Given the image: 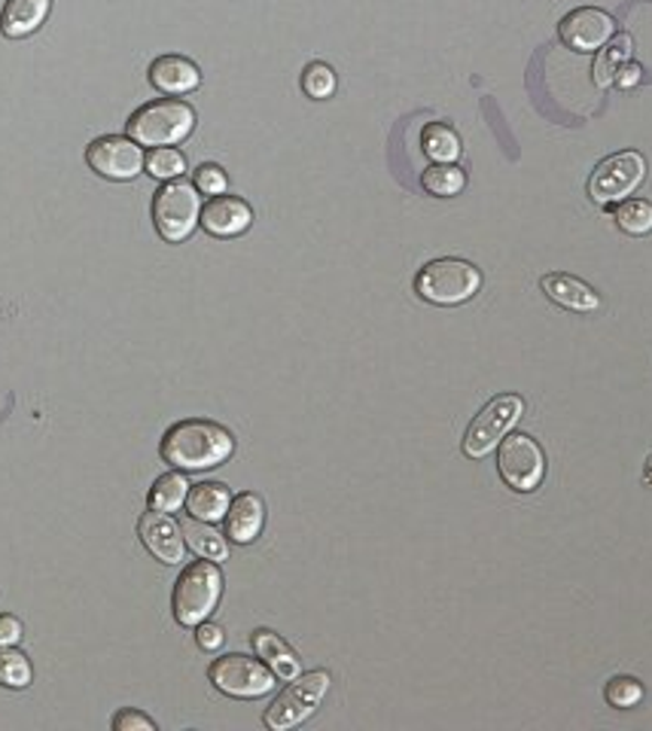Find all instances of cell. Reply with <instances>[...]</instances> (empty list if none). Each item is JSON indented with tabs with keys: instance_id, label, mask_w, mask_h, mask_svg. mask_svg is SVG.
<instances>
[{
	"instance_id": "obj_1",
	"label": "cell",
	"mask_w": 652,
	"mask_h": 731,
	"mask_svg": "<svg viewBox=\"0 0 652 731\" xmlns=\"http://www.w3.org/2000/svg\"><path fill=\"white\" fill-rule=\"evenodd\" d=\"M162 460L177 467V470L196 472V470H214L226 463L232 451H236V439L232 433L214 424V421L189 418L177 421L165 436H162Z\"/></svg>"
},
{
	"instance_id": "obj_2",
	"label": "cell",
	"mask_w": 652,
	"mask_h": 731,
	"mask_svg": "<svg viewBox=\"0 0 652 731\" xmlns=\"http://www.w3.org/2000/svg\"><path fill=\"white\" fill-rule=\"evenodd\" d=\"M222 594V574L217 561H193L174 582V594H171V610L174 619L183 628H196L208 619Z\"/></svg>"
},
{
	"instance_id": "obj_3",
	"label": "cell",
	"mask_w": 652,
	"mask_h": 731,
	"mask_svg": "<svg viewBox=\"0 0 652 731\" xmlns=\"http://www.w3.org/2000/svg\"><path fill=\"white\" fill-rule=\"evenodd\" d=\"M126 129L141 146H174L196 129V110L177 98H162L134 110Z\"/></svg>"
},
{
	"instance_id": "obj_4",
	"label": "cell",
	"mask_w": 652,
	"mask_h": 731,
	"mask_svg": "<svg viewBox=\"0 0 652 731\" xmlns=\"http://www.w3.org/2000/svg\"><path fill=\"white\" fill-rule=\"evenodd\" d=\"M482 287V274L467 260H433L415 277L417 296L433 305H460Z\"/></svg>"
},
{
	"instance_id": "obj_5",
	"label": "cell",
	"mask_w": 652,
	"mask_h": 731,
	"mask_svg": "<svg viewBox=\"0 0 652 731\" xmlns=\"http://www.w3.org/2000/svg\"><path fill=\"white\" fill-rule=\"evenodd\" d=\"M202 220V198H198L196 183L189 181H169L159 186L153 196V222L156 232L171 244H181L196 232Z\"/></svg>"
},
{
	"instance_id": "obj_6",
	"label": "cell",
	"mask_w": 652,
	"mask_h": 731,
	"mask_svg": "<svg viewBox=\"0 0 652 731\" xmlns=\"http://www.w3.org/2000/svg\"><path fill=\"white\" fill-rule=\"evenodd\" d=\"M326 689H329V674H326V670H312V674H302V677L290 679L287 689L274 698L272 707H269L265 717H262L265 729H296L300 722H305V719L317 710V705L324 701Z\"/></svg>"
},
{
	"instance_id": "obj_7",
	"label": "cell",
	"mask_w": 652,
	"mask_h": 731,
	"mask_svg": "<svg viewBox=\"0 0 652 731\" xmlns=\"http://www.w3.org/2000/svg\"><path fill=\"white\" fill-rule=\"evenodd\" d=\"M522 412V396H515V393H500V396H495V400L472 418L470 430L464 436V455L472 457V460H482L485 455H491L497 445L503 443V436L519 424Z\"/></svg>"
},
{
	"instance_id": "obj_8",
	"label": "cell",
	"mask_w": 652,
	"mask_h": 731,
	"mask_svg": "<svg viewBox=\"0 0 652 731\" xmlns=\"http://www.w3.org/2000/svg\"><path fill=\"white\" fill-rule=\"evenodd\" d=\"M210 683L229 698H262L274 689L272 667L250 655H220L208 670Z\"/></svg>"
},
{
	"instance_id": "obj_9",
	"label": "cell",
	"mask_w": 652,
	"mask_h": 731,
	"mask_svg": "<svg viewBox=\"0 0 652 731\" xmlns=\"http://www.w3.org/2000/svg\"><path fill=\"white\" fill-rule=\"evenodd\" d=\"M497 470L500 479L512 488V491H522L531 494L543 482V472H546V455L543 448L531 439L528 433H512L503 436L500 443V455H497Z\"/></svg>"
},
{
	"instance_id": "obj_10",
	"label": "cell",
	"mask_w": 652,
	"mask_h": 731,
	"mask_svg": "<svg viewBox=\"0 0 652 731\" xmlns=\"http://www.w3.org/2000/svg\"><path fill=\"white\" fill-rule=\"evenodd\" d=\"M643 174H646V162H643L640 153H634V150L613 153V156L604 159L595 168V174L588 177V196L598 205L622 201V198L638 189Z\"/></svg>"
},
{
	"instance_id": "obj_11",
	"label": "cell",
	"mask_w": 652,
	"mask_h": 731,
	"mask_svg": "<svg viewBox=\"0 0 652 731\" xmlns=\"http://www.w3.org/2000/svg\"><path fill=\"white\" fill-rule=\"evenodd\" d=\"M86 162L95 174H101L107 181H134L144 171V153L141 144L122 138V134H105L98 141H91L86 150Z\"/></svg>"
},
{
	"instance_id": "obj_12",
	"label": "cell",
	"mask_w": 652,
	"mask_h": 731,
	"mask_svg": "<svg viewBox=\"0 0 652 731\" xmlns=\"http://www.w3.org/2000/svg\"><path fill=\"white\" fill-rule=\"evenodd\" d=\"M558 37L576 53H595L613 37V19L598 7H579L558 22Z\"/></svg>"
},
{
	"instance_id": "obj_13",
	"label": "cell",
	"mask_w": 652,
	"mask_h": 731,
	"mask_svg": "<svg viewBox=\"0 0 652 731\" xmlns=\"http://www.w3.org/2000/svg\"><path fill=\"white\" fill-rule=\"evenodd\" d=\"M138 536L146 546V552L162 564H181L183 552H186V536H183V527L169 512L150 510L141 515L138 522Z\"/></svg>"
},
{
	"instance_id": "obj_14",
	"label": "cell",
	"mask_w": 652,
	"mask_h": 731,
	"mask_svg": "<svg viewBox=\"0 0 652 731\" xmlns=\"http://www.w3.org/2000/svg\"><path fill=\"white\" fill-rule=\"evenodd\" d=\"M202 226L214 238H236L248 232L253 222V210L244 198L238 196H214L202 208Z\"/></svg>"
},
{
	"instance_id": "obj_15",
	"label": "cell",
	"mask_w": 652,
	"mask_h": 731,
	"mask_svg": "<svg viewBox=\"0 0 652 731\" xmlns=\"http://www.w3.org/2000/svg\"><path fill=\"white\" fill-rule=\"evenodd\" d=\"M540 287L546 293L548 299L555 305H562L567 312H598L600 308V296L595 290L588 287L586 281H579L574 274L564 272H552L543 274Z\"/></svg>"
},
{
	"instance_id": "obj_16",
	"label": "cell",
	"mask_w": 652,
	"mask_h": 731,
	"mask_svg": "<svg viewBox=\"0 0 652 731\" xmlns=\"http://www.w3.org/2000/svg\"><path fill=\"white\" fill-rule=\"evenodd\" d=\"M226 536L232 539V543H241V546H248L253 543L262 531V522H265V506H262V500L257 494H244L232 497V503H229V512H226Z\"/></svg>"
},
{
	"instance_id": "obj_17",
	"label": "cell",
	"mask_w": 652,
	"mask_h": 731,
	"mask_svg": "<svg viewBox=\"0 0 652 731\" xmlns=\"http://www.w3.org/2000/svg\"><path fill=\"white\" fill-rule=\"evenodd\" d=\"M150 83L165 95H186V91L198 89L202 74L183 55H159L156 62L150 65Z\"/></svg>"
},
{
	"instance_id": "obj_18",
	"label": "cell",
	"mask_w": 652,
	"mask_h": 731,
	"mask_svg": "<svg viewBox=\"0 0 652 731\" xmlns=\"http://www.w3.org/2000/svg\"><path fill=\"white\" fill-rule=\"evenodd\" d=\"M50 3L53 0H7L3 13H0V31L3 37L22 40L28 34H34L46 15H50Z\"/></svg>"
},
{
	"instance_id": "obj_19",
	"label": "cell",
	"mask_w": 652,
	"mask_h": 731,
	"mask_svg": "<svg viewBox=\"0 0 652 731\" xmlns=\"http://www.w3.org/2000/svg\"><path fill=\"white\" fill-rule=\"evenodd\" d=\"M253 650H257V655H260L265 665L272 667V674L278 679L290 683V679L300 677L302 665L300 658H296V653H293L287 643L278 637L274 631H269V628L253 631Z\"/></svg>"
},
{
	"instance_id": "obj_20",
	"label": "cell",
	"mask_w": 652,
	"mask_h": 731,
	"mask_svg": "<svg viewBox=\"0 0 652 731\" xmlns=\"http://www.w3.org/2000/svg\"><path fill=\"white\" fill-rule=\"evenodd\" d=\"M229 503H232V494L222 482H198L189 484V494H186V510L193 519H202V522H220L229 512Z\"/></svg>"
},
{
	"instance_id": "obj_21",
	"label": "cell",
	"mask_w": 652,
	"mask_h": 731,
	"mask_svg": "<svg viewBox=\"0 0 652 731\" xmlns=\"http://www.w3.org/2000/svg\"><path fill=\"white\" fill-rule=\"evenodd\" d=\"M183 536H186V546L196 552L198 558H208V561H226L229 558V543L226 536L214 531V524L202 522V519H183L181 522Z\"/></svg>"
},
{
	"instance_id": "obj_22",
	"label": "cell",
	"mask_w": 652,
	"mask_h": 731,
	"mask_svg": "<svg viewBox=\"0 0 652 731\" xmlns=\"http://www.w3.org/2000/svg\"><path fill=\"white\" fill-rule=\"evenodd\" d=\"M628 58H631V37L628 34H619L610 43H604L598 58H595V86L607 89L610 83H616L619 67L626 65Z\"/></svg>"
},
{
	"instance_id": "obj_23",
	"label": "cell",
	"mask_w": 652,
	"mask_h": 731,
	"mask_svg": "<svg viewBox=\"0 0 652 731\" xmlns=\"http://www.w3.org/2000/svg\"><path fill=\"white\" fill-rule=\"evenodd\" d=\"M186 494H189V482L181 472H165L150 488V510L177 512L186 503Z\"/></svg>"
},
{
	"instance_id": "obj_24",
	"label": "cell",
	"mask_w": 652,
	"mask_h": 731,
	"mask_svg": "<svg viewBox=\"0 0 652 731\" xmlns=\"http://www.w3.org/2000/svg\"><path fill=\"white\" fill-rule=\"evenodd\" d=\"M616 226L628 236H650L652 232V205L643 198H622L613 210Z\"/></svg>"
},
{
	"instance_id": "obj_25",
	"label": "cell",
	"mask_w": 652,
	"mask_h": 731,
	"mask_svg": "<svg viewBox=\"0 0 652 731\" xmlns=\"http://www.w3.org/2000/svg\"><path fill=\"white\" fill-rule=\"evenodd\" d=\"M421 186L431 193V196H457L464 186H467V174L457 168V165H448V162H436L431 168L421 174Z\"/></svg>"
},
{
	"instance_id": "obj_26",
	"label": "cell",
	"mask_w": 652,
	"mask_h": 731,
	"mask_svg": "<svg viewBox=\"0 0 652 731\" xmlns=\"http://www.w3.org/2000/svg\"><path fill=\"white\" fill-rule=\"evenodd\" d=\"M421 146L433 162H455L460 156V138L443 122H431L421 134Z\"/></svg>"
},
{
	"instance_id": "obj_27",
	"label": "cell",
	"mask_w": 652,
	"mask_h": 731,
	"mask_svg": "<svg viewBox=\"0 0 652 731\" xmlns=\"http://www.w3.org/2000/svg\"><path fill=\"white\" fill-rule=\"evenodd\" d=\"M34 679V667L28 662L25 653H19L15 646H0V686L7 689H25Z\"/></svg>"
},
{
	"instance_id": "obj_28",
	"label": "cell",
	"mask_w": 652,
	"mask_h": 731,
	"mask_svg": "<svg viewBox=\"0 0 652 731\" xmlns=\"http://www.w3.org/2000/svg\"><path fill=\"white\" fill-rule=\"evenodd\" d=\"M144 168L146 174L156 177V181H177L183 171H186V159H183L181 150H174V146H156V150L146 153Z\"/></svg>"
},
{
	"instance_id": "obj_29",
	"label": "cell",
	"mask_w": 652,
	"mask_h": 731,
	"mask_svg": "<svg viewBox=\"0 0 652 731\" xmlns=\"http://www.w3.org/2000/svg\"><path fill=\"white\" fill-rule=\"evenodd\" d=\"M604 698H607V705L610 707L628 710V707H634L643 701V686H640L634 677H613L607 683V689H604Z\"/></svg>"
},
{
	"instance_id": "obj_30",
	"label": "cell",
	"mask_w": 652,
	"mask_h": 731,
	"mask_svg": "<svg viewBox=\"0 0 652 731\" xmlns=\"http://www.w3.org/2000/svg\"><path fill=\"white\" fill-rule=\"evenodd\" d=\"M302 89L308 98H329L336 91V74L324 62H312L302 74Z\"/></svg>"
},
{
	"instance_id": "obj_31",
	"label": "cell",
	"mask_w": 652,
	"mask_h": 731,
	"mask_svg": "<svg viewBox=\"0 0 652 731\" xmlns=\"http://www.w3.org/2000/svg\"><path fill=\"white\" fill-rule=\"evenodd\" d=\"M196 189L205 196H222L226 193V174L220 165H202L196 171Z\"/></svg>"
},
{
	"instance_id": "obj_32",
	"label": "cell",
	"mask_w": 652,
	"mask_h": 731,
	"mask_svg": "<svg viewBox=\"0 0 652 731\" xmlns=\"http://www.w3.org/2000/svg\"><path fill=\"white\" fill-rule=\"evenodd\" d=\"M113 731H156V722L146 719L141 710H122L113 719Z\"/></svg>"
},
{
	"instance_id": "obj_33",
	"label": "cell",
	"mask_w": 652,
	"mask_h": 731,
	"mask_svg": "<svg viewBox=\"0 0 652 731\" xmlns=\"http://www.w3.org/2000/svg\"><path fill=\"white\" fill-rule=\"evenodd\" d=\"M196 640L198 646L205 650V653H214V650H220L222 640H226V634H222L220 625H214V622H202V625H196Z\"/></svg>"
},
{
	"instance_id": "obj_34",
	"label": "cell",
	"mask_w": 652,
	"mask_h": 731,
	"mask_svg": "<svg viewBox=\"0 0 652 731\" xmlns=\"http://www.w3.org/2000/svg\"><path fill=\"white\" fill-rule=\"evenodd\" d=\"M22 640V622L10 613H0V646H15Z\"/></svg>"
},
{
	"instance_id": "obj_35",
	"label": "cell",
	"mask_w": 652,
	"mask_h": 731,
	"mask_svg": "<svg viewBox=\"0 0 652 731\" xmlns=\"http://www.w3.org/2000/svg\"><path fill=\"white\" fill-rule=\"evenodd\" d=\"M640 77H643V67L634 65V62H626V65L619 67V74H616V86L619 89H631V86H638Z\"/></svg>"
}]
</instances>
